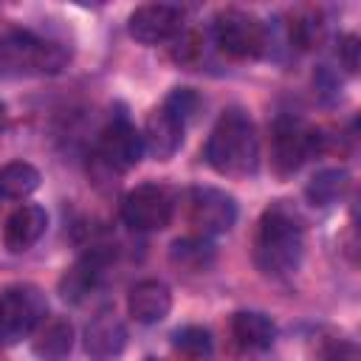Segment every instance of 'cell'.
I'll use <instances>...</instances> for the list:
<instances>
[{
    "label": "cell",
    "instance_id": "cell-1",
    "mask_svg": "<svg viewBox=\"0 0 361 361\" xmlns=\"http://www.w3.org/2000/svg\"><path fill=\"white\" fill-rule=\"evenodd\" d=\"M305 254V228L302 220L285 200L271 203L257 226V240H254V259L262 274L268 276H290Z\"/></svg>",
    "mask_w": 361,
    "mask_h": 361
},
{
    "label": "cell",
    "instance_id": "cell-2",
    "mask_svg": "<svg viewBox=\"0 0 361 361\" xmlns=\"http://www.w3.org/2000/svg\"><path fill=\"white\" fill-rule=\"evenodd\" d=\"M206 164L226 178H248L259 164V138L251 116L240 107L226 110L209 133L206 141Z\"/></svg>",
    "mask_w": 361,
    "mask_h": 361
},
{
    "label": "cell",
    "instance_id": "cell-3",
    "mask_svg": "<svg viewBox=\"0 0 361 361\" xmlns=\"http://www.w3.org/2000/svg\"><path fill=\"white\" fill-rule=\"evenodd\" d=\"M0 59L20 73H59L68 65L71 51L62 42L31 31H11L0 39Z\"/></svg>",
    "mask_w": 361,
    "mask_h": 361
},
{
    "label": "cell",
    "instance_id": "cell-4",
    "mask_svg": "<svg viewBox=\"0 0 361 361\" xmlns=\"http://www.w3.org/2000/svg\"><path fill=\"white\" fill-rule=\"evenodd\" d=\"M48 299L37 285H11L0 293V344H17L45 322Z\"/></svg>",
    "mask_w": 361,
    "mask_h": 361
},
{
    "label": "cell",
    "instance_id": "cell-5",
    "mask_svg": "<svg viewBox=\"0 0 361 361\" xmlns=\"http://www.w3.org/2000/svg\"><path fill=\"white\" fill-rule=\"evenodd\" d=\"M217 48L231 56V59H257L268 48V28L259 17L240 11V8H226L214 17L212 25Z\"/></svg>",
    "mask_w": 361,
    "mask_h": 361
},
{
    "label": "cell",
    "instance_id": "cell-6",
    "mask_svg": "<svg viewBox=\"0 0 361 361\" xmlns=\"http://www.w3.org/2000/svg\"><path fill=\"white\" fill-rule=\"evenodd\" d=\"M237 220V200L214 186H192L186 192V223L195 237H217L231 231Z\"/></svg>",
    "mask_w": 361,
    "mask_h": 361
},
{
    "label": "cell",
    "instance_id": "cell-7",
    "mask_svg": "<svg viewBox=\"0 0 361 361\" xmlns=\"http://www.w3.org/2000/svg\"><path fill=\"white\" fill-rule=\"evenodd\" d=\"M316 138L319 135L313 130H307L299 118H290V116L276 118L274 133H271V166H274V172L279 178L293 175L316 149Z\"/></svg>",
    "mask_w": 361,
    "mask_h": 361
},
{
    "label": "cell",
    "instance_id": "cell-8",
    "mask_svg": "<svg viewBox=\"0 0 361 361\" xmlns=\"http://www.w3.org/2000/svg\"><path fill=\"white\" fill-rule=\"evenodd\" d=\"M172 195L158 183H141L121 200V220L135 231H161L172 220Z\"/></svg>",
    "mask_w": 361,
    "mask_h": 361
},
{
    "label": "cell",
    "instance_id": "cell-9",
    "mask_svg": "<svg viewBox=\"0 0 361 361\" xmlns=\"http://www.w3.org/2000/svg\"><path fill=\"white\" fill-rule=\"evenodd\" d=\"M144 155V138L141 133L133 127V121L118 113L107 121V127L99 135V149H96V161L107 169V172H127L133 169Z\"/></svg>",
    "mask_w": 361,
    "mask_h": 361
},
{
    "label": "cell",
    "instance_id": "cell-10",
    "mask_svg": "<svg viewBox=\"0 0 361 361\" xmlns=\"http://www.w3.org/2000/svg\"><path fill=\"white\" fill-rule=\"evenodd\" d=\"M183 20H186V11L175 3H147L130 14L127 31L133 39L144 45H158V42H169L180 37Z\"/></svg>",
    "mask_w": 361,
    "mask_h": 361
},
{
    "label": "cell",
    "instance_id": "cell-11",
    "mask_svg": "<svg viewBox=\"0 0 361 361\" xmlns=\"http://www.w3.org/2000/svg\"><path fill=\"white\" fill-rule=\"evenodd\" d=\"M183 133H186V124L166 104H161V107L149 110V116L144 121V133H141L144 152H149L158 161H169L180 149Z\"/></svg>",
    "mask_w": 361,
    "mask_h": 361
},
{
    "label": "cell",
    "instance_id": "cell-12",
    "mask_svg": "<svg viewBox=\"0 0 361 361\" xmlns=\"http://www.w3.org/2000/svg\"><path fill=\"white\" fill-rule=\"evenodd\" d=\"M127 347V327L124 322L104 310L85 327V353L90 361H116Z\"/></svg>",
    "mask_w": 361,
    "mask_h": 361
},
{
    "label": "cell",
    "instance_id": "cell-13",
    "mask_svg": "<svg viewBox=\"0 0 361 361\" xmlns=\"http://www.w3.org/2000/svg\"><path fill=\"white\" fill-rule=\"evenodd\" d=\"M169 310H172V293L164 282L144 279V282L133 285V290L127 296V313L138 324H158L169 316Z\"/></svg>",
    "mask_w": 361,
    "mask_h": 361
},
{
    "label": "cell",
    "instance_id": "cell-14",
    "mask_svg": "<svg viewBox=\"0 0 361 361\" xmlns=\"http://www.w3.org/2000/svg\"><path fill=\"white\" fill-rule=\"evenodd\" d=\"M48 228V214L42 206L37 203H28V206H20L17 212L8 214L6 226H3V245L14 254L20 251H28Z\"/></svg>",
    "mask_w": 361,
    "mask_h": 361
},
{
    "label": "cell",
    "instance_id": "cell-15",
    "mask_svg": "<svg viewBox=\"0 0 361 361\" xmlns=\"http://www.w3.org/2000/svg\"><path fill=\"white\" fill-rule=\"evenodd\" d=\"M31 350L37 358L42 361H65L73 350V327L68 319H45L37 330H34V341Z\"/></svg>",
    "mask_w": 361,
    "mask_h": 361
},
{
    "label": "cell",
    "instance_id": "cell-16",
    "mask_svg": "<svg viewBox=\"0 0 361 361\" xmlns=\"http://www.w3.org/2000/svg\"><path fill=\"white\" fill-rule=\"evenodd\" d=\"M104 262H107V254H102V251H90L82 259H76L59 279L62 296L71 302H79L85 293H90V288L99 282V276L104 271Z\"/></svg>",
    "mask_w": 361,
    "mask_h": 361
},
{
    "label": "cell",
    "instance_id": "cell-17",
    "mask_svg": "<svg viewBox=\"0 0 361 361\" xmlns=\"http://www.w3.org/2000/svg\"><path fill=\"white\" fill-rule=\"evenodd\" d=\"M231 336L245 350H268L276 341V324L257 310H240L231 316Z\"/></svg>",
    "mask_w": 361,
    "mask_h": 361
},
{
    "label": "cell",
    "instance_id": "cell-18",
    "mask_svg": "<svg viewBox=\"0 0 361 361\" xmlns=\"http://www.w3.org/2000/svg\"><path fill=\"white\" fill-rule=\"evenodd\" d=\"M39 189V169L28 161H8L0 169V197L23 200Z\"/></svg>",
    "mask_w": 361,
    "mask_h": 361
},
{
    "label": "cell",
    "instance_id": "cell-19",
    "mask_svg": "<svg viewBox=\"0 0 361 361\" xmlns=\"http://www.w3.org/2000/svg\"><path fill=\"white\" fill-rule=\"evenodd\" d=\"M350 192V175L344 169H322L310 178L305 195L313 206H333Z\"/></svg>",
    "mask_w": 361,
    "mask_h": 361
},
{
    "label": "cell",
    "instance_id": "cell-20",
    "mask_svg": "<svg viewBox=\"0 0 361 361\" xmlns=\"http://www.w3.org/2000/svg\"><path fill=\"white\" fill-rule=\"evenodd\" d=\"M169 259L183 271H206L214 259V245L206 237H183L172 243Z\"/></svg>",
    "mask_w": 361,
    "mask_h": 361
},
{
    "label": "cell",
    "instance_id": "cell-21",
    "mask_svg": "<svg viewBox=\"0 0 361 361\" xmlns=\"http://www.w3.org/2000/svg\"><path fill=\"white\" fill-rule=\"evenodd\" d=\"M324 37V23L319 17V11H302L293 17L290 23V42H296L299 48H316Z\"/></svg>",
    "mask_w": 361,
    "mask_h": 361
},
{
    "label": "cell",
    "instance_id": "cell-22",
    "mask_svg": "<svg viewBox=\"0 0 361 361\" xmlns=\"http://www.w3.org/2000/svg\"><path fill=\"white\" fill-rule=\"evenodd\" d=\"M164 104H166L183 124H189V121L197 116V110H200V96H197L192 87H175V90L164 99Z\"/></svg>",
    "mask_w": 361,
    "mask_h": 361
},
{
    "label": "cell",
    "instance_id": "cell-23",
    "mask_svg": "<svg viewBox=\"0 0 361 361\" xmlns=\"http://www.w3.org/2000/svg\"><path fill=\"white\" fill-rule=\"evenodd\" d=\"M175 347L186 355H206L212 350V336L206 327H180L175 333Z\"/></svg>",
    "mask_w": 361,
    "mask_h": 361
},
{
    "label": "cell",
    "instance_id": "cell-24",
    "mask_svg": "<svg viewBox=\"0 0 361 361\" xmlns=\"http://www.w3.org/2000/svg\"><path fill=\"white\" fill-rule=\"evenodd\" d=\"M358 37L355 34H344L338 39V59L344 65L347 73H358Z\"/></svg>",
    "mask_w": 361,
    "mask_h": 361
},
{
    "label": "cell",
    "instance_id": "cell-25",
    "mask_svg": "<svg viewBox=\"0 0 361 361\" xmlns=\"http://www.w3.org/2000/svg\"><path fill=\"white\" fill-rule=\"evenodd\" d=\"M3 124H6V104L0 102V127H3Z\"/></svg>",
    "mask_w": 361,
    "mask_h": 361
},
{
    "label": "cell",
    "instance_id": "cell-26",
    "mask_svg": "<svg viewBox=\"0 0 361 361\" xmlns=\"http://www.w3.org/2000/svg\"><path fill=\"white\" fill-rule=\"evenodd\" d=\"M147 361H155V358H147Z\"/></svg>",
    "mask_w": 361,
    "mask_h": 361
}]
</instances>
